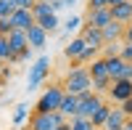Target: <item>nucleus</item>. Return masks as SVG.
Here are the masks:
<instances>
[{"mask_svg": "<svg viewBox=\"0 0 132 130\" xmlns=\"http://www.w3.org/2000/svg\"><path fill=\"white\" fill-rule=\"evenodd\" d=\"M11 32H13V24H11V16H8V19H0V35H3V37H8Z\"/></svg>", "mask_w": 132, "mask_h": 130, "instance_id": "c756f323", "label": "nucleus"}, {"mask_svg": "<svg viewBox=\"0 0 132 130\" xmlns=\"http://www.w3.org/2000/svg\"><path fill=\"white\" fill-rule=\"evenodd\" d=\"M98 53H101V50H95V48L87 45V48H85V53H82V59H79V64H82V67H85V64H93V61L98 59Z\"/></svg>", "mask_w": 132, "mask_h": 130, "instance_id": "c85d7f7f", "label": "nucleus"}, {"mask_svg": "<svg viewBox=\"0 0 132 130\" xmlns=\"http://www.w3.org/2000/svg\"><path fill=\"white\" fill-rule=\"evenodd\" d=\"M111 77H103V80H93V93H98V96H103V93H108V88H111Z\"/></svg>", "mask_w": 132, "mask_h": 130, "instance_id": "393cba45", "label": "nucleus"}, {"mask_svg": "<svg viewBox=\"0 0 132 130\" xmlns=\"http://www.w3.org/2000/svg\"><path fill=\"white\" fill-rule=\"evenodd\" d=\"M50 13H53L50 3H35V5H32V16H35V21L42 19V16H50Z\"/></svg>", "mask_w": 132, "mask_h": 130, "instance_id": "b1692460", "label": "nucleus"}, {"mask_svg": "<svg viewBox=\"0 0 132 130\" xmlns=\"http://www.w3.org/2000/svg\"><path fill=\"white\" fill-rule=\"evenodd\" d=\"M56 130H71V127H69V122H66V125H61V127H56Z\"/></svg>", "mask_w": 132, "mask_h": 130, "instance_id": "ea45409f", "label": "nucleus"}, {"mask_svg": "<svg viewBox=\"0 0 132 130\" xmlns=\"http://www.w3.org/2000/svg\"><path fill=\"white\" fill-rule=\"evenodd\" d=\"M37 3H50V0H37Z\"/></svg>", "mask_w": 132, "mask_h": 130, "instance_id": "37998d69", "label": "nucleus"}, {"mask_svg": "<svg viewBox=\"0 0 132 130\" xmlns=\"http://www.w3.org/2000/svg\"><path fill=\"white\" fill-rule=\"evenodd\" d=\"M77 5V0H66V8H74Z\"/></svg>", "mask_w": 132, "mask_h": 130, "instance_id": "58836bf2", "label": "nucleus"}, {"mask_svg": "<svg viewBox=\"0 0 132 130\" xmlns=\"http://www.w3.org/2000/svg\"><path fill=\"white\" fill-rule=\"evenodd\" d=\"M85 24H82V19L79 16H71L69 21H63V32L66 35H71V32H77V29H82Z\"/></svg>", "mask_w": 132, "mask_h": 130, "instance_id": "bb28decb", "label": "nucleus"}, {"mask_svg": "<svg viewBox=\"0 0 132 130\" xmlns=\"http://www.w3.org/2000/svg\"><path fill=\"white\" fill-rule=\"evenodd\" d=\"M127 64H132V42H122V53H119Z\"/></svg>", "mask_w": 132, "mask_h": 130, "instance_id": "7c9ffc66", "label": "nucleus"}, {"mask_svg": "<svg viewBox=\"0 0 132 130\" xmlns=\"http://www.w3.org/2000/svg\"><path fill=\"white\" fill-rule=\"evenodd\" d=\"M66 122L69 120L61 112H32L29 122H27V130H56Z\"/></svg>", "mask_w": 132, "mask_h": 130, "instance_id": "f03ea898", "label": "nucleus"}, {"mask_svg": "<svg viewBox=\"0 0 132 130\" xmlns=\"http://www.w3.org/2000/svg\"><path fill=\"white\" fill-rule=\"evenodd\" d=\"M106 61H108V77H111V80H122V77L129 74V64L122 56H114V59H106Z\"/></svg>", "mask_w": 132, "mask_h": 130, "instance_id": "9b49d317", "label": "nucleus"}, {"mask_svg": "<svg viewBox=\"0 0 132 130\" xmlns=\"http://www.w3.org/2000/svg\"><path fill=\"white\" fill-rule=\"evenodd\" d=\"M37 27H42V29L48 32V35H53V32H58V27H61V19H58V13L42 16V19H37Z\"/></svg>", "mask_w": 132, "mask_h": 130, "instance_id": "6ab92c4d", "label": "nucleus"}, {"mask_svg": "<svg viewBox=\"0 0 132 130\" xmlns=\"http://www.w3.org/2000/svg\"><path fill=\"white\" fill-rule=\"evenodd\" d=\"M101 32H103V40H106V42H119V40L124 37V24L111 21V24H106Z\"/></svg>", "mask_w": 132, "mask_h": 130, "instance_id": "dca6fc26", "label": "nucleus"}, {"mask_svg": "<svg viewBox=\"0 0 132 130\" xmlns=\"http://www.w3.org/2000/svg\"><path fill=\"white\" fill-rule=\"evenodd\" d=\"M101 53H103V59H114V56L122 53V42H106Z\"/></svg>", "mask_w": 132, "mask_h": 130, "instance_id": "a878e982", "label": "nucleus"}, {"mask_svg": "<svg viewBox=\"0 0 132 130\" xmlns=\"http://www.w3.org/2000/svg\"><path fill=\"white\" fill-rule=\"evenodd\" d=\"M29 106L27 104H16V109H13V125H24V122H29Z\"/></svg>", "mask_w": 132, "mask_h": 130, "instance_id": "aec40b11", "label": "nucleus"}, {"mask_svg": "<svg viewBox=\"0 0 132 130\" xmlns=\"http://www.w3.org/2000/svg\"><path fill=\"white\" fill-rule=\"evenodd\" d=\"M85 48H87V42H85L79 35H77V37H71V42H69V45L63 48V56L69 59V61H77V64H79V59H82Z\"/></svg>", "mask_w": 132, "mask_h": 130, "instance_id": "f8f14e48", "label": "nucleus"}, {"mask_svg": "<svg viewBox=\"0 0 132 130\" xmlns=\"http://www.w3.org/2000/svg\"><path fill=\"white\" fill-rule=\"evenodd\" d=\"M13 11H16V3H13V0H0V19L13 16Z\"/></svg>", "mask_w": 132, "mask_h": 130, "instance_id": "cd10ccee", "label": "nucleus"}, {"mask_svg": "<svg viewBox=\"0 0 132 130\" xmlns=\"http://www.w3.org/2000/svg\"><path fill=\"white\" fill-rule=\"evenodd\" d=\"M111 19L119 21V24H129L132 21V0H124V3H119L111 8Z\"/></svg>", "mask_w": 132, "mask_h": 130, "instance_id": "4468645a", "label": "nucleus"}, {"mask_svg": "<svg viewBox=\"0 0 132 130\" xmlns=\"http://www.w3.org/2000/svg\"><path fill=\"white\" fill-rule=\"evenodd\" d=\"M8 48L11 53H13V64H19V53H24L29 48V37H27V32H21V29H13L8 35Z\"/></svg>", "mask_w": 132, "mask_h": 130, "instance_id": "0eeeda50", "label": "nucleus"}, {"mask_svg": "<svg viewBox=\"0 0 132 130\" xmlns=\"http://www.w3.org/2000/svg\"><path fill=\"white\" fill-rule=\"evenodd\" d=\"M119 109L124 112V117H132V98H127L124 104H119Z\"/></svg>", "mask_w": 132, "mask_h": 130, "instance_id": "473e14b6", "label": "nucleus"}, {"mask_svg": "<svg viewBox=\"0 0 132 130\" xmlns=\"http://www.w3.org/2000/svg\"><path fill=\"white\" fill-rule=\"evenodd\" d=\"M90 130H101V127H90Z\"/></svg>", "mask_w": 132, "mask_h": 130, "instance_id": "c03bdc74", "label": "nucleus"}, {"mask_svg": "<svg viewBox=\"0 0 132 130\" xmlns=\"http://www.w3.org/2000/svg\"><path fill=\"white\" fill-rule=\"evenodd\" d=\"M127 77H129V80H132V64H129V74H127Z\"/></svg>", "mask_w": 132, "mask_h": 130, "instance_id": "a19ab883", "label": "nucleus"}, {"mask_svg": "<svg viewBox=\"0 0 132 130\" xmlns=\"http://www.w3.org/2000/svg\"><path fill=\"white\" fill-rule=\"evenodd\" d=\"M66 120H71V117H77V112H79V96H71V93H66L63 96V101H61V109H58Z\"/></svg>", "mask_w": 132, "mask_h": 130, "instance_id": "2eb2a0df", "label": "nucleus"}, {"mask_svg": "<svg viewBox=\"0 0 132 130\" xmlns=\"http://www.w3.org/2000/svg\"><path fill=\"white\" fill-rule=\"evenodd\" d=\"M106 101H103V96H98V93H82L79 96V112H77V117H87V120H93V114L101 109Z\"/></svg>", "mask_w": 132, "mask_h": 130, "instance_id": "39448f33", "label": "nucleus"}, {"mask_svg": "<svg viewBox=\"0 0 132 130\" xmlns=\"http://www.w3.org/2000/svg\"><path fill=\"white\" fill-rule=\"evenodd\" d=\"M106 96H108V101H111V104H124L127 98H132V80H127V77L114 80Z\"/></svg>", "mask_w": 132, "mask_h": 130, "instance_id": "423d86ee", "label": "nucleus"}, {"mask_svg": "<svg viewBox=\"0 0 132 130\" xmlns=\"http://www.w3.org/2000/svg\"><path fill=\"white\" fill-rule=\"evenodd\" d=\"M27 37H29V48L32 50H42V48L48 45V32L42 29V27H37V24L27 32Z\"/></svg>", "mask_w": 132, "mask_h": 130, "instance_id": "ddd939ff", "label": "nucleus"}, {"mask_svg": "<svg viewBox=\"0 0 132 130\" xmlns=\"http://www.w3.org/2000/svg\"><path fill=\"white\" fill-rule=\"evenodd\" d=\"M13 64V53H11V48H8V37H3L0 35V64Z\"/></svg>", "mask_w": 132, "mask_h": 130, "instance_id": "5701e85b", "label": "nucleus"}, {"mask_svg": "<svg viewBox=\"0 0 132 130\" xmlns=\"http://www.w3.org/2000/svg\"><path fill=\"white\" fill-rule=\"evenodd\" d=\"M87 72H90L93 80H103V77H108V61L103 56H98L93 64H87Z\"/></svg>", "mask_w": 132, "mask_h": 130, "instance_id": "f3484780", "label": "nucleus"}, {"mask_svg": "<svg viewBox=\"0 0 132 130\" xmlns=\"http://www.w3.org/2000/svg\"><path fill=\"white\" fill-rule=\"evenodd\" d=\"M16 8H24V11H32V5L37 3V0H13Z\"/></svg>", "mask_w": 132, "mask_h": 130, "instance_id": "2f4dec72", "label": "nucleus"}, {"mask_svg": "<svg viewBox=\"0 0 132 130\" xmlns=\"http://www.w3.org/2000/svg\"><path fill=\"white\" fill-rule=\"evenodd\" d=\"M50 74V59L48 56H40L35 64L29 67V77H27V90H37L42 82L48 80Z\"/></svg>", "mask_w": 132, "mask_h": 130, "instance_id": "20e7f679", "label": "nucleus"}, {"mask_svg": "<svg viewBox=\"0 0 132 130\" xmlns=\"http://www.w3.org/2000/svg\"><path fill=\"white\" fill-rule=\"evenodd\" d=\"M3 82H5V80H3V72H0V85H3Z\"/></svg>", "mask_w": 132, "mask_h": 130, "instance_id": "79ce46f5", "label": "nucleus"}, {"mask_svg": "<svg viewBox=\"0 0 132 130\" xmlns=\"http://www.w3.org/2000/svg\"><path fill=\"white\" fill-rule=\"evenodd\" d=\"M111 109H114V106L103 104L101 109H98V112L93 114V125H95V127H103V125H106V120H108V114H111Z\"/></svg>", "mask_w": 132, "mask_h": 130, "instance_id": "412c9836", "label": "nucleus"}, {"mask_svg": "<svg viewBox=\"0 0 132 130\" xmlns=\"http://www.w3.org/2000/svg\"><path fill=\"white\" fill-rule=\"evenodd\" d=\"M11 24H13V29H21V32H29L32 27L37 24L35 16H32V11H24V8H16L13 16H11Z\"/></svg>", "mask_w": 132, "mask_h": 130, "instance_id": "1a4fd4ad", "label": "nucleus"}, {"mask_svg": "<svg viewBox=\"0 0 132 130\" xmlns=\"http://www.w3.org/2000/svg\"><path fill=\"white\" fill-rule=\"evenodd\" d=\"M98 8H108V0H90V11H98Z\"/></svg>", "mask_w": 132, "mask_h": 130, "instance_id": "72a5a7b5", "label": "nucleus"}, {"mask_svg": "<svg viewBox=\"0 0 132 130\" xmlns=\"http://www.w3.org/2000/svg\"><path fill=\"white\" fill-rule=\"evenodd\" d=\"M124 122H127L124 112H122V109H111V114H108V120H106V125H103L101 130H122Z\"/></svg>", "mask_w": 132, "mask_h": 130, "instance_id": "a211bd4d", "label": "nucleus"}, {"mask_svg": "<svg viewBox=\"0 0 132 130\" xmlns=\"http://www.w3.org/2000/svg\"><path fill=\"white\" fill-rule=\"evenodd\" d=\"M69 127H71V130H90V127H95V125H93V120H87V117H71V120H69Z\"/></svg>", "mask_w": 132, "mask_h": 130, "instance_id": "4be33fe9", "label": "nucleus"}, {"mask_svg": "<svg viewBox=\"0 0 132 130\" xmlns=\"http://www.w3.org/2000/svg\"><path fill=\"white\" fill-rule=\"evenodd\" d=\"M79 37H82L90 48H95V50H103V45H106L103 32H101V29H95V27H87V24L79 29Z\"/></svg>", "mask_w": 132, "mask_h": 130, "instance_id": "9d476101", "label": "nucleus"}, {"mask_svg": "<svg viewBox=\"0 0 132 130\" xmlns=\"http://www.w3.org/2000/svg\"><path fill=\"white\" fill-rule=\"evenodd\" d=\"M50 8H53V13H58L61 8H66V0H50Z\"/></svg>", "mask_w": 132, "mask_h": 130, "instance_id": "c9c22d12", "label": "nucleus"}, {"mask_svg": "<svg viewBox=\"0 0 132 130\" xmlns=\"http://www.w3.org/2000/svg\"><path fill=\"white\" fill-rule=\"evenodd\" d=\"M122 130H132V117H127V122H124V127Z\"/></svg>", "mask_w": 132, "mask_h": 130, "instance_id": "e433bc0d", "label": "nucleus"}, {"mask_svg": "<svg viewBox=\"0 0 132 130\" xmlns=\"http://www.w3.org/2000/svg\"><path fill=\"white\" fill-rule=\"evenodd\" d=\"M119 3H124V0H108V8H114V5H119Z\"/></svg>", "mask_w": 132, "mask_h": 130, "instance_id": "4c0bfd02", "label": "nucleus"}, {"mask_svg": "<svg viewBox=\"0 0 132 130\" xmlns=\"http://www.w3.org/2000/svg\"><path fill=\"white\" fill-rule=\"evenodd\" d=\"M63 96H66L63 85H50V88H45V93H42L37 98V104H35V112H58Z\"/></svg>", "mask_w": 132, "mask_h": 130, "instance_id": "7ed1b4c3", "label": "nucleus"}, {"mask_svg": "<svg viewBox=\"0 0 132 130\" xmlns=\"http://www.w3.org/2000/svg\"><path fill=\"white\" fill-rule=\"evenodd\" d=\"M111 8H98V11H87V19L85 24L87 27H95V29H103L106 24H111Z\"/></svg>", "mask_w": 132, "mask_h": 130, "instance_id": "6e6552de", "label": "nucleus"}, {"mask_svg": "<svg viewBox=\"0 0 132 130\" xmlns=\"http://www.w3.org/2000/svg\"><path fill=\"white\" fill-rule=\"evenodd\" d=\"M63 90L66 93H71V96H82V93H90L93 90V77H90V72H87V67H71L69 74H66V80H63Z\"/></svg>", "mask_w": 132, "mask_h": 130, "instance_id": "f257e3e1", "label": "nucleus"}, {"mask_svg": "<svg viewBox=\"0 0 132 130\" xmlns=\"http://www.w3.org/2000/svg\"><path fill=\"white\" fill-rule=\"evenodd\" d=\"M122 42H132V21L124 24V37H122Z\"/></svg>", "mask_w": 132, "mask_h": 130, "instance_id": "f704fd0d", "label": "nucleus"}]
</instances>
